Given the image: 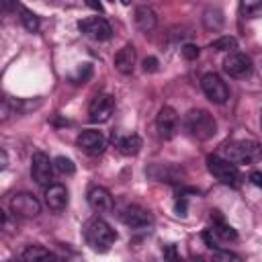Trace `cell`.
Here are the masks:
<instances>
[{
	"label": "cell",
	"mask_w": 262,
	"mask_h": 262,
	"mask_svg": "<svg viewBox=\"0 0 262 262\" xmlns=\"http://www.w3.org/2000/svg\"><path fill=\"white\" fill-rule=\"evenodd\" d=\"M184 129L192 139L207 141L217 133V123L211 113H207L203 108H192L184 117Z\"/></svg>",
	"instance_id": "6da1fadb"
},
{
	"label": "cell",
	"mask_w": 262,
	"mask_h": 262,
	"mask_svg": "<svg viewBox=\"0 0 262 262\" xmlns=\"http://www.w3.org/2000/svg\"><path fill=\"white\" fill-rule=\"evenodd\" d=\"M84 237L88 242V246L92 250H98V252H106L111 248V244H115L117 239V233L115 229L100 217H92L86 221L84 225Z\"/></svg>",
	"instance_id": "7a4b0ae2"
},
{
	"label": "cell",
	"mask_w": 262,
	"mask_h": 262,
	"mask_svg": "<svg viewBox=\"0 0 262 262\" xmlns=\"http://www.w3.org/2000/svg\"><path fill=\"white\" fill-rule=\"evenodd\" d=\"M207 168L209 172L225 186H239V170L233 162H229L227 158H221V156H209L207 158Z\"/></svg>",
	"instance_id": "3957f363"
},
{
	"label": "cell",
	"mask_w": 262,
	"mask_h": 262,
	"mask_svg": "<svg viewBox=\"0 0 262 262\" xmlns=\"http://www.w3.org/2000/svg\"><path fill=\"white\" fill-rule=\"evenodd\" d=\"M223 158H227L233 164H250L260 158V145L252 139H239L223 147Z\"/></svg>",
	"instance_id": "277c9868"
},
{
	"label": "cell",
	"mask_w": 262,
	"mask_h": 262,
	"mask_svg": "<svg viewBox=\"0 0 262 262\" xmlns=\"http://www.w3.org/2000/svg\"><path fill=\"white\" fill-rule=\"evenodd\" d=\"M201 88H203L205 96H207L211 102H215V104H223V102L227 100V96H229L227 84L221 80V76H217V74H213V72H209V74H205V76L201 78Z\"/></svg>",
	"instance_id": "5b68a950"
},
{
	"label": "cell",
	"mask_w": 262,
	"mask_h": 262,
	"mask_svg": "<svg viewBox=\"0 0 262 262\" xmlns=\"http://www.w3.org/2000/svg\"><path fill=\"white\" fill-rule=\"evenodd\" d=\"M53 162L49 160L47 154L43 151H35L33 154V160H31V176L33 180L39 184V186H49L51 184V178H53Z\"/></svg>",
	"instance_id": "8992f818"
},
{
	"label": "cell",
	"mask_w": 262,
	"mask_h": 262,
	"mask_svg": "<svg viewBox=\"0 0 262 262\" xmlns=\"http://www.w3.org/2000/svg\"><path fill=\"white\" fill-rule=\"evenodd\" d=\"M10 211L18 217H37L41 213V203L31 192H16L10 196Z\"/></svg>",
	"instance_id": "52a82bcc"
},
{
	"label": "cell",
	"mask_w": 262,
	"mask_h": 262,
	"mask_svg": "<svg viewBox=\"0 0 262 262\" xmlns=\"http://www.w3.org/2000/svg\"><path fill=\"white\" fill-rule=\"evenodd\" d=\"M223 70L231 78H248L252 74V59L242 51H231L223 61Z\"/></svg>",
	"instance_id": "ba28073f"
},
{
	"label": "cell",
	"mask_w": 262,
	"mask_h": 262,
	"mask_svg": "<svg viewBox=\"0 0 262 262\" xmlns=\"http://www.w3.org/2000/svg\"><path fill=\"white\" fill-rule=\"evenodd\" d=\"M113 108H115V98L111 94H98L92 98L88 106V119L92 123H104L111 119Z\"/></svg>",
	"instance_id": "9c48e42d"
},
{
	"label": "cell",
	"mask_w": 262,
	"mask_h": 262,
	"mask_svg": "<svg viewBox=\"0 0 262 262\" xmlns=\"http://www.w3.org/2000/svg\"><path fill=\"white\" fill-rule=\"evenodd\" d=\"M78 29H80L84 35H88L90 39H94V41H106V39H111V35H113L111 25H108L104 18H100V16H90V18L80 20V23H78Z\"/></svg>",
	"instance_id": "30bf717a"
},
{
	"label": "cell",
	"mask_w": 262,
	"mask_h": 262,
	"mask_svg": "<svg viewBox=\"0 0 262 262\" xmlns=\"http://www.w3.org/2000/svg\"><path fill=\"white\" fill-rule=\"evenodd\" d=\"M156 129L162 139H172L178 129V113L172 106H162L156 117Z\"/></svg>",
	"instance_id": "8fae6325"
},
{
	"label": "cell",
	"mask_w": 262,
	"mask_h": 262,
	"mask_svg": "<svg viewBox=\"0 0 262 262\" xmlns=\"http://www.w3.org/2000/svg\"><path fill=\"white\" fill-rule=\"evenodd\" d=\"M76 143H78V147H80L84 154H88V156H100V154L104 151V145H106L102 133H100V131H94V129L82 131V133L78 135Z\"/></svg>",
	"instance_id": "7c38bea8"
},
{
	"label": "cell",
	"mask_w": 262,
	"mask_h": 262,
	"mask_svg": "<svg viewBox=\"0 0 262 262\" xmlns=\"http://www.w3.org/2000/svg\"><path fill=\"white\" fill-rule=\"evenodd\" d=\"M121 221L131 229H143L151 223V215L139 205H129L121 211Z\"/></svg>",
	"instance_id": "4fadbf2b"
},
{
	"label": "cell",
	"mask_w": 262,
	"mask_h": 262,
	"mask_svg": "<svg viewBox=\"0 0 262 262\" xmlns=\"http://www.w3.org/2000/svg\"><path fill=\"white\" fill-rule=\"evenodd\" d=\"M88 205L96 211V213H106L113 209V196L106 188L102 186H94L88 190Z\"/></svg>",
	"instance_id": "5bb4252c"
},
{
	"label": "cell",
	"mask_w": 262,
	"mask_h": 262,
	"mask_svg": "<svg viewBox=\"0 0 262 262\" xmlns=\"http://www.w3.org/2000/svg\"><path fill=\"white\" fill-rule=\"evenodd\" d=\"M45 203L53 211H63L68 207V190L63 184H49L45 190Z\"/></svg>",
	"instance_id": "9a60e30c"
},
{
	"label": "cell",
	"mask_w": 262,
	"mask_h": 262,
	"mask_svg": "<svg viewBox=\"0 0 262 262\" xmlns=\"http://www.w3.org/2000/svg\"><path fill=\"white\" fill-rule=\"evenodd\" d=\"M133 66H135V47L131 43L123 45L117 55H115V68L121 72V74H131L133 72Z\"/></svg>",
	"instance_id": "2e32d148"
},
{
	"label": "cell",
	"mask_w": 262,
	"mask_h": 262,
	"mask_svg": "<svg viewBox=\"0 0 262 262\" xmlns=\"http://www.w3.org/2000/svg\"><path fill=\"white\" fill-rule=\"evenodd\" d=\"M135 25H137V29H141L145 33L154 31L156 25H158V16H156V12L149 6H137V10H135Z\"/></svg>",
	"instance_id": "e0dca14e"
},
{
	"label": "cell",
	"mask_w": 262,
	"mask_h": 262,
	"mask_svg": "<svg viewBox=\"0 0 262 262\" xmlns=\"http://www.w3.org/2000/svg\"><path fill=\"white\" fill-rule=\"evenodd\" d=\"M225 18H223V12L217 8V6H209L205 8L203 12V25L209 29V31H219L223 27Z\"/></svg>",
	"instance_id": "ac0fdd59"
},
{
	"label": "cell",
	"mask_w": 262,
	"mask_h": 262,
	"mask_svg": "<svg viewBox=\"0 0 262 262\" xmlns=\"http://www.w3.org/2000/svg\"><path fill=\"white\" fill-rule=\"evenodd\" d=\"M117 147H119V151L123 156H135L141 149V137L135 135V133L133 135H125V137L117 139Z\"/></svg>",
	"instance_id": "d6986e66"
},
{
	"label": "cell",
	"mask_w": 262,
	"mask_h": 262,
	"mask_svg": "<svg viewBox=\"0 0 262 262\" xmlns=\"http://www.w3.org/2000/svg\"><path fill=\"white\" fill-rule=\"evenodd\" d=\"M239 12L246 18H258V16H262V0H242L239 2Z\"/></svg>",
	"instance_id": "ffe728a7"
},
{
	"label": "cell",
	"mask_w": 262,
	"mask_h": 262,
	"mask_svg": "<svg viewBox=\"0 0 262 262\" xmlns=\"http://www.w3.org/2000/svg\"><path fill=\"white\" fill-rule=\"evenodd\" d=\"M213 235L215 237H219V239H223V242H233L235 237H237V233H235V229L233 227H229L227 223H223L221 219H217L215 223H213Z\"/></svg>",
	"instance_id": "44dd1931"
},
{
	"label": "cell",
	"mask_w": 262,
	"mask_h": 262,
	"mask_svg": "<svg viewBox=\"0 0 262 262\" xmlns=\"http://www.w3.org/2000/svg\"><path fill=\"white\" fill-rule=\"evenodd\" d=\"M23 258L25 260H53L55 258V254L53 252H49V250H45V248H41V246H29L25 252H23Z\"/></svg>",
	"instance_id": "7402d4cb"
},
{
	"label": "cell",
	"mask_w": 262,
	"mask_h": 262,
	"mask_svg": "<svg viewBox=\"0 0 262 262\" xmlns=\"http://www.w3.org/2000/svg\"><path fill=\"white\" fill-rule=\"evenodd\" d=\"M18 12H20V20H23V27H25L27 31L35 33V31L39 29V16H37L33 10L25 8V6H18Z\"/></svg>",
	"instance_id": "603a6c76"
},
{
	"label": "cell",
	"mask_w": 262,
	"mask_h": 262,
	"mask_svg": "<svg viewBox=\"0 0 262 262\" xmlns=\"http://www.w3.org/2000/svg\"><path fill=\"white\" fill-rule=\"evenodd\" d=\"M235 47H237V41L229 35H223V37L211 41V49H215V51H233Z\"/></svg>",
	"instance_id": "cb8c5ba5"
},
{
	"label": "cell",
	"mask_w": 262,
	"mask_h": 262,
	"mask_svg": "<svg viewBox=\"0 0 262 262\" xmlns=\"http://www.w3.org/2000/svg\"><path fill=\"white\" fill-rule=\"evenodd\" d=\"M53 166H55V170H57L59 174H74V170H76L74 162H72L70 158H66V156H57V158L53 160Z\"/></svg>",
	"instance_id": "d4e9b609"
},
{
	"label": "cell",
	"mask_w": 262,
	"mask_h": 262,
	"mask_svg": "<svg viewBox=\"0 0 262 262\" xmlns=\"http://www.w3.org/2000/svg\"><path fill=\"white\" fill-rule=\"evenodd\" d=\"M90 74H92L90 63H82V66L78 68V74H76L72 80H74V84H84V82L90 78Z\"/></svg>",
	"instance_id": "484cf974"
},
{
	"label": "cell",
	"mask_w": 262,
	"mask_h": 262,
	"mask_svg": "<svg viewBox=\"0 0 262 262\" xmlns=\"http://www.w3.org/2000/svg\"><path fill=\"white\" fill-rule=\"evenodd\" d=\"M182 55H184L186 59H196V57H199V47L192 45V43H186V45L182 47Z\"/></svg>",
	"instance_id": "4316f807"
},
{
	"label": "cell",
	"mask_w": 262,
	"mask_h": 262,
	"mask_svg": "<svg viewBox=\"0 0 262 262\" xmlns=\"http://www.w3.org/2000/svg\"><path fill=\"white\" fill-rule=\"evenodd\" d=\"M143 70L145 72H156L158 70V59L156 57H145L143 59Z\"/></svg>",
	"instance_id": "83f0119b"
},
{
	"label": "cell",
	"mask_w": 262,
	"mask_h": 262,
	"mask_svg": "<svg viewBox=\"0 0 262 262\" xmlns=\"http://www.w3.org/2000/svg\"><path fill=\"white\" fill-rule=\"evenodd\" d=\"M250 182H252L254 186L262 188V170H256V172H252V174H250Z\"/></svg>",
	"instance_id": "f1b7e54d"
},
{
	"label": "cell",
	"mask_w": 262,
	"mask_h": 262,
	"mask_svg": "<svg viewBox=\"0 0 262 262\" xmlns=\"http://www.w3.org/2000/svg\"><path fill=\"white\" fill-rule=\"evenodd\" d=\"M92 10H98V12H102V4H100V0H84Z\"/></svg>",
	"instance_id": "f546056e"
},
{
	"label": "cell",
	"mask_w": 262,
	"mask_h": 262,
	"mask_svg": "<svg viewBox=\"0 0 262 262\" xmlns=\"http://www.w3.org/2000/svg\"><path fill=\"white\" fill-rule=\"evenodd\" d=\"M121 2H123V4H129V0H121Z\"/></svg>",
	"instance_id": "4dcf8cb0"
}]
</instances>
